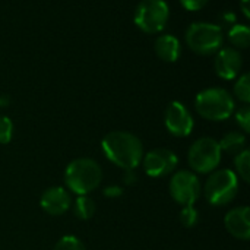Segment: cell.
<instances>
[{
  "label": "cell",
  "instance_id": "cell-4",
  "mask_svg": "<svg viewBox=\"0 0 250 250\" xmlns=\"http://www.w3.org/2000/svg\"><path fill=\"white\" fill-rule=\"evenodd\" d=\"M186 44L192 51L201 56L215 54L223 48L224 34L221 26L209 22H196L186 29Z\"/></svg>",
  "mask_w": 250,
  "mask_h": 250
},
{
  "label": "cell",
  "instance_id": "cell-9",
  "mask_svg": "<svg viewBox=\"0 0 250 250\" xmlns=\"http://www.w3.org/2000/svg\"><path fill=\"white\" fill-rule=\"evenodd\" d=\"M141 164L144 166L145 173L149 177L160 179V177H166L176 171L179 158H177L176 152H173L171 149L157 148V149L146 152L144 155Z\"/></svg>",
  "mask_w": 250,
  "mask_h": 250
},
{
  "label": "cell",
  "instance_id": "cell-17",
  "mask_svg": "<svg viewBox=\"0 0 250 250\" xmlns=\"http://www.w3.org/2000/svg\"><path fill=\"white\" fill-rule=\"evenodd\" d=\"M229 40L236 47V50L248 48L250 44V29L245 25H234L229 31Z\"/></svg>",
  "mask_w": 250,
  "mask_h": 250
},
{
  "label": "cell",
  "instance_id": "cell-2",
  "mask_svg": "<svg viewBox=\"0 0 250 250\" xmlns=\"http://www.w3.org/2000/svg\"><path fill=\"white\" fill-rule=\"evenodd\" d=\"M103 180V170L92 158H76L70 161L64 171V183L69 192L81 196L94 192Z\"/></svg>",
  "mask_w": 250,
  "mask_h": 250
},
{
  "label": "cell",
  "instance_id": "cell-12",
  "mask_svg": "<svg viewBox=\"0 0 250 250\" xmlns=\"http://www.w3.org/2000/svg\"><path fill=\"white\" fill-rule=\"evenodd\" d=\"M40 205L48 215L59 217L72 207V196L66 188L53 186L41 195Z\"/></svg>",
  "mask_w": 250,
  "mask_h": 250
},
{
  "label": "cell",
  "instance_id": "cell-25",
  "mask_svg": "<svg viewBox=\"0 0 250 250\" xmlns=\"http://www.w3.org/2000/svg\"><path fill=\"white\" fill-rule=\"evenodd\" d=\"M123 195V188L119 185H111L104 189V196L105 198H119Z\"/></svg>",
  "mask_w": 250,
  "mask_h": 250
},
{
  "label": "cell",
  "instance_id": "cell-11",
  "mask_svg": "<svg viewBox=\"0 0 250 250\" xmlns=\"http://www.w3.org/2000/svg\"><path fill=\"white\" fill-rule=\"evenodd\" d=\"M243 66L242 54L233 47H224L217 51L215 56V72L220 78L231 81L239 76Z\"/></svg>",
  "mask_w": 250,
  "mask_h": 250
},
{
  "label": "cell",
  "instance_id": "cell-15",
  "mask_svg": "<svg viewBox=\"0 0 250 250\" xmlns=\"http://www.w3.org/2000/svg\"><path fill=\"white\" fill-rule=\"evenodd\" d=\"M218 144H220V148H221L223 152L237 155L239 152L246 149V135L242 133V132L233 130V132L226 133Z\"/></svg>",
  "mask_w": 250,
  "mask_h": 250
},
{
  "label": "cell",
  "instance_id": "cell-19",
  "mask_svg": "<svg viewBox=\"0 0 250 250\" xmlns=\"http://www.w3.org/2000/svg\"><path fill=\"white\" fill-rule=\"evenodd\" d=\"M234 95L236 98H239L242 103L249 104L250 103V75L249 73H243L237 82L234 83Z\"/></svg>",
  "mask_w": 250,
  "mask_h": 250
},
{
  "label": "cell",
  "instance_id": "cell-26",
  "mask_svg": "<svg viewBox=\"0 0 250 250\" xmlns=\"http://www.w3.org/2000/svg\"><path fill=\"white\" fill-rule=\"evenodd\" d=\"M123 182H125V185H127V186L135 185V183L138 182V174H136V171H135V170H125V173H123Z\"/></svg>",
  "mask_w": 250,
  "mask_h": 250
},
{
  "label": "cell",
  "instance_id": "cell-3",
  "mask_svg": "<svg viewBox=\"0 0 250 250\" xmlns=\"http://www.w3.org/2000/svg\"><path fill=\"white\" fill-rule=\"evenodd\" d=\"M198 114L211 122H221L234 113V98L224 88H208L201 91L195 100Z\"/></svg>",
  "mask_w": 250,
  "mask_h": 250
},
{
  "label": "cell",
  "instance_id": "cell-7",
  "mask_svg": "<svg viewBox=\"0 0 250 250\" xmlns=\"http://www.w3.org/2000/svg\"><path fill=\"white\" fill-rule=\"evenodd\" d=\"M223 151L214 138H199L192 144L188 152V161L193 171L201 174L212 173L221 163Z\"/></svg>",
  "mask_w": 250,
  "mask_h": 250
},
{
  "label": "cell",
  "instance_id": "cell-27",
  "mask_svg": "<svg viewBox=\"0 0 250 250\" xmlns=\"http://www.w3.org/2000/svg\"><path fill=\"white\" fill-rule=\"evenodd\" d=\"M240 9L245 15V18H250V7H249V0H240Z\"/></svg>",
  "mask_w": 250,
  "mask_h": 250
},
{
  "label": "cell",
  "instance_id": "cell-22",
  "mask_svg": "<svg viewBox=\"0 0 250 250\" xmlns=\"http://www.w3.org/2000/svg\"><path fill=\"white\" fill-rule=\"evenodd\" d=\"M13 136V123L7 116H0V145H7Z\"/></svg>",
  "mask_w": 250,
  "mask_h": 250
},
{
  "label": "cell",
  "instance_id": "cell-6",
  "mask_svg": "<svg viewBox=\"0 0 250 250\" xmlns=\"http://www.w3.org/2000/svg\"><path fill=\"white\" fill-rule=\"evenodd\" d=\"M170 9L164 0H141L135 9V25L145 34L161 32L168 22Z\"/></svg>",
  "mask_w": 250,
  "mask_h": 250
},
{
  "label": "cell",
  "instance_id": "cell-18",
  "mask_svg": "<svg viewBox=\"0 0 250 250\" xmlns=\"http://www.w3.org/2000/svg\"><path fill=\"white\" fill-rule=\"evenodd\" d=\"M234 167L236 171L239 174V177L249 183L250 180V151L249 149H243L242 152H239L237 155H234Z\"/></svg>",
  "mask_w": 250,
  "mask_h": 250
},
{
  "label": "cell",
  "instance_id": "cell-5",
  "mask_svg": "<svg viewBox=\"0 0 250 250\" xmlns=\"http://www.w3.org/2000/svg\"><path fill=\"white\" fill-rule=\"evenodd\" d=\"M239 179L233 170H214L204 186L205 199L214 207H224L236 199Z\"/></svg>",
  "mask_w": 250,
  "mask_h": 250
},
{
  "label": "cell",
  "instance_id": "cell-13",
  "mask_svg": "<svg viewBox=\"0 0 250 250\" xmlns=\"http://www.w3.org/2000/svg\"><path fill=\"white\" fill-rule=\"evenodd\" d=\"M227 231L239 240H249L250 237V209L248 207H239L227 212L224 218Z\"/></svg>",
  "mask_w": 250,
  "mask_h": 250
},
{
  "label": "cell",
  "instance_id": "cell-24",
  "mask_svg": "<svg viewBox=\"0 0 250 250\" xmlns=\"http://www.w3.org/2000/svg\"><path fill=\"white\" fill-rule=\"evenodd\" d=\"M208 1H209V0H180L182 6H183L185 9H188V10H192V12L201 10L204 6H207Z\"/></svg>",
  "mask_w": 250,
  "mask_h": 250
},
{
  "label": "cell",
  "instance_id": "cell-21",
  "mask_svg": "<svg viewBox=\"0 0 250 250\" xmlns=\"http://www.w3.org/2000/svg\"><path fill=\"white\" fill-rule=\"evenodd\" d=\"M199 221V214L195 209V207H183L182 212H180V223L183 224V227L186 229H192L198 224Z\"/></svg>",
  "mask_w": 250,
  "mask_h": 250
},
{
  "label": "cell",
  "instance_id": "cell-14",
  "mask_svg": "<svg viewBox=\"0 0 250 250\" xmlns=\"http://www.w3.org/2000/svg\"><path fill=\"white\" fill-rule=\"evenodd\" d=\"M155 53L161 60L167 63H173L180 57L182 53L180 42L174 35L170 34L160 35L155 41Z\"/></svg>",
  "mask_w": 250,
  "mask_h": 250
},
{
  "label": "cell",
  "instance_id": "cell-16",
  "mask_svg": "<svg viewBox=\"0 0 250 250\" xmlns=\"http://www.w3.org/2000/svg\"><path fill=\"white\" fill-rule=\"evenodd\" d=\"M73 205V214L78 220H82V221H86V220H91L97 211V205L94 202L92 198H89L88 195H81L76 198L75 204L72 202Z\"/></svg>",
  "mask_w": 250,
  "mask_h": 250
},
{
  "label": "cell",
  "instance_id": "cell-23",
  "mask_svg": "<svg viewBox=\"0 0 250 250\" xmlns=\"http://www.w3.org/2000/svg\"><path fill=\"white\" fill-rule=\"evenodd\" d=\"M236 122L239 125V127L243 130V133H249L250 132V108L249 105H243L236 111Z\"/></svg>",
  "mask_w": 250,
  "mask_h": 250
},
{
  "label": "cell",
  "instance_id": "cell-28",
  "mask_svg": "<svg viewBox=\"0 0 250 250\" xmlns=\"http://www.w3.org/2000/svg\"><path fill=\"white\" fill-rule=\"evenodd\" d=\"M9 104V98L7 97H0V107H6Z\"/></svg>",
  "mask_w": 250,
  "mask_h": 250
},
{
  "label": "cell",
  "instance_id": "cell-8",
  "mask_svg": "<svg viewBox=\"0 0 250 250\" xmlns=\"http://www.w3.org/2000/svg\"><path fill=\"white\" fill-rule=\"evenodd\" d=\"M168 190L177 204L182 207H192L201 198L202 185L195 173L189 170H180L173 174Z\"/></svg>",
  "mask_w": 250,
  "mask_h": 250
},
{
  "label": "cell",
  "instance_id": "cell-1",
  "mask_svg": "<svg viewBox=\"0 0 250 250\" xmlns=\"http://www.w3.org/2000/svg\"><path fill=\"white\" fill-rule=\"evenodd\" d=\"M101 148L107 160L123 170H135L144 158V145L141 139L125 130L107 133L101 141Z\"/></svg>",
  "mask_w": 250,
  "mask_h": 250
},
{
  "label": "cell",
  "instance_id": "cell-10",
  "mask_svg": "<svg viewBox=\"0 0 250 250\" xmlns=\"http://www.w3.org/2000/svg\"><path fill=\"white\" fill-rule=\"evenodd\" d=\"M164 125L173 136L186 138L192 133L195 122L185 104L180 101H173L164 113Z\"/></svg>",
  "mask_w": 250,
  "mask_h": 250
},
{
  "label": "cell",
  "instance_id": "cell-20",
  "mask_svg": "<svg viewBox=\"0 0 250 250\" xmlns=\"http://www.w3.org/2000/svg\"><path fill=\"white\" fill-rule=\"evenodd\" d=\"M54 250H86L76 236H63L54 246Z\"/></svg>",
  "mask_w": 250,
  "mask_h": 250
}]
</instances>
